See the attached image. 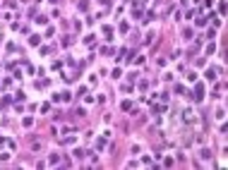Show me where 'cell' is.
Wrapping results in <instances>:
<instances>
[{
  "mask_svg": "<svg viewBox=\"0 0 228 170\" xmlns=\"http://www.w3.org/2000/svg\"><path fill=\"white\" fill-rule=\"evenodd\" d=\"M202 98H204V86L197 84V86H195V101H202Z\"/></svg>",
  "mask_w": 228,
  "mask_h": 170,
  "instance_id": "1",
  "label": "cell"
}]
</instances>
